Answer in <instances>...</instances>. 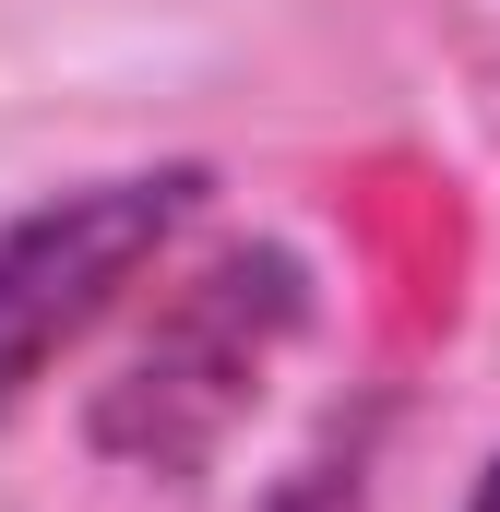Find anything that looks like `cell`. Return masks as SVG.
<instances>
[{
  "label": "cell",
  "mask_w": 500,
  "mask_h": 512,
  "mask_svg": "<svg viewBox=\"0 0 500 512\" xmlns=\"http://www.w3.org/2000/svg\"><path fill=\"white\" fill-rule=\"evenodd\" d=\"M262 512H370V429L322 441V453H310V465H298V477H286Z\"/></svg>",
  "instance_id": "3957f363"
},
{
  "label": "cell",
  "mask_w": 500,
  "mask_h": 512,
  "mask_svg": "<svg viewBox=\"0 0 500 512\" xmlns=\"http://www.w3.org/2000/svg\"><path fill=\"white\" fill-rule=\"evenodd\" d=\"M298 322H310V262L286 239H227L155 298V322L84 405V441L131 477H203L227 453V429L262 405Z\"/></svg>",
  "instance_id": "6da1fadb"
},
{
  "label": "cell",
  "mask_w": 500,
  "mask_h": 512,
  "mask_svg": "<svg viewBox=\"0 0 500 512\" xmlns=\"http://www.w3.org/2000/svg\"><path fill=\"white\" fill-rule=\"evenodd\" d=\"M203 203V167H131V179H84V191H48L0 227V429L12 405L48 382L143 262L179 239V215Z\"/></svg>",
  "instance_id": "7a4b0ae2"
},
{
  "label": "cell",
  "mask_w": 500,
  "mask_h": 512,
  "mask_svg": "<svg viewBox=\"0 0 500 512\" xmlns=\"http://www.w3.org/2000/svg\"><path fill=\"white\" fill-rule=\"evenodd\" d=\"M465 512H500V453H489V477H477V501H465Z\"/></svg>",
  "instance_id": "277c9868"
}]
</instances>
